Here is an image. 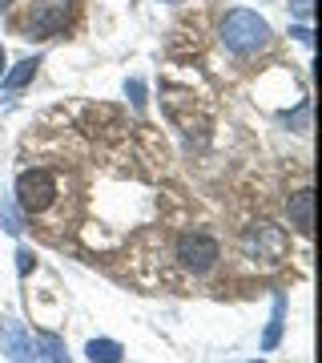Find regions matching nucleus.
<instances>
[{
    "label": "nucleus",
    "mask_w": 322,
    "mask_h": 363,
    "mask_svg": "<svg viewBox=\"0 0 322 363\" xmlns=\"http://www.w3.org/2000/svg\"><path fill=\"white\" fill-rule=\"evenodd\" d=\"M222 45L238 57H254L270 45V25H266V16H258L254 9H230V13L222 16V28H218Z\"/></svg>",
    "instance_id": "f257e3e1"
},
{
    "label": "nucleus",
    "mask_w": 322,
    "mask_h": 363,
    "mask_svg": "<svg viewBox=\"0 0 322 363\" xmlns=\"http://www.w3.org/2000/svg\"><path fill=\"white\" fill-rule=\"evenodd\" d=\"M52 202H57V178H52L49 169H25L16 178V206L25 210V214H40Z\"/></svg>",
    "instance_id": "f03ea898"
},
{
    "label": "nucleus",
    "mask_w": 322,
    "mask_h": 363,
    "mask_svg": "<svg viewBox=\"0 0 322 363\" xmlns=\"http://www.w3.org/2000/svg\"><path fill=\"white\" fill-rule=\"evenodd\" d=\"M218 259H222V250H218V242H214L209 234L190 230V234L178 238V262L190 274H209L214 267H218Z\"/></svg>",
    "instance_id": "7ed1b4c3"
},
{
    "label": "nucleus",
    "mask_w": 322,
    "mask_h": 363,
    "mask_svg": "<svg viewBox=\"0 0 322 363\" xmlns=\"http://www.w3.org/2000/svg\"><path fill=\"white\" fill-rule=\"evenodd\" d=\"M64 21H69V0H37L33 13H28L25 37L49 40V37H57V33H64Z\"/></svg>",
    "instance_id": "20e7f679"
},
{
    "label": "nucleus",
    "mask_w": 322,
    "mask_h": 363,
    "mask_svg": "<svg viewBox=\"0 0 322 363\" xmlns=\"http://www.w3.org/2000/svg\"><path fill=\"white\" fill-rule=\"evenodd\" d=\"M246 255L250 259H262V262H282L286 255V234L282 226H270V222H258V226H250V234H246Z\"/></svg>",
    "instance_id": "39448f33"
},
{
    "label": "nucleus",
    "mask_w": 322,
    "mask_h": 363,
    "mask_svg": "<svg viewBox=\"0 0 322 363\" xmlns=\"http://www.w3.org/2000/svg\"><path fill=\"white\" fill-rule=\"evenodd\" d=\"M0 347H4L8 363H37L33 339H28L25 323H16V319H4V327H0Z\"/></svg>",
    "instance_id": "423d86ee"
},
{
    "label": "nucleus",
    "mask_w": 322,
    "mask_h": 363,
    "mask_svg": "<svg viewBox=\"0 0 322 363\" xmlns=\"http://www.w3.org/2000/svg\"><path fill=\"white\" fill-rule=\"evenodd\" d=\"M286 214H290V226H294L298 234H310V226H314V190H298V194H290Z\"/></svg>",
    "instance_id": "0eeeda50"
},
{
    "label": "nucleus",
    "mask_w": 322,
    "mask_h": 363,
    "mask_svg": "<svg viewBox=\"0 0 322 363\" xmlns=\"http://www.w3.org/2000/svg\"><path fill=\"white\" fill-rule=\"evenodd\" d=\"M37 363H73V359H69L64 339L52 335V331H40V335H37Z\"/></svg>",
    "instance_id": "6e6552de"
},
{
    "label": "nucleus",
    "mask_w": 322,
    "mask_h": 363,
    "mask_svg": "<svg viewBox=\"0 0 322 363\" xmlns=\"http://www.w3.org/2000/svg\"><path fill=\"white\" fill-rule=\"evenodd\" d=\"M282 323H286V295H274V311H270V327L262 335V351H274L282 343Z\"/></svg>",
    "instance_id": "1a4fd4ad"
},
{
    "label": "nucleus",
    "mask_w": 322,
    "mask_h": 363,
    "mask_svg": "<svg viewBox=\"0 0 322 363\" xmlns=\"http://www.w3.org/2000/svg\"><path fill=\"white\" fill-rule=\"evenodd\" d=\"M85 355H89V363H121L125 359V347L117 339H89Z\"/></svg>",
    "instance_id": "9d476101"
},
{
    "label": "nucleus",
    "mask_w": 322,
    "mask_h": 363,
    "mask_svg": "<svg viewBox=\"0 0 322 363\" xmlns=\"http://www.w3.org/2000/svg\"><path fill=\"white\" fill-rule=\"evenodd\" d=\"M37 65H40V57H25V61H21V65H16L13 73H8V77H4V93L25 89L28 81L37 77Z\"/></svg>",
    "instance_id": "9b49d317"
},
{
    "label": "nucleus",
    "mask_w": 322,
    "mask_h": 363,
    "mask_svg": "<svg viewBox=\"0 0 322 363\" xmlns=\"http://www.w3.org/2000/svg\"><path fill=\"white\" fill-rule=\"evenodd\" d=\"M0 226H4V234H21V214L8 202H0Z\"/></svg>",
    "instance_id": "f8f14e48"
},
{
    "label": "nucleus",
    "mask_w": 322,
    "mask_h": 363,
    "mask_svg": "<svg viewBox=\"0 0 322 363\" xmlns=\"http://www.w3.org/2000/svg\"><path fill=\"white\" fill-rule=\"evenodd\" d=\"M125 93H129V101L137 105V109H145V85L142 81H125Z\"/></svg>",
    "instance_id": "ddd939ff"
},
{
    "label": "nucleus",
    "mask_w": 322,
    "mask_h": 363,
    "mask_svg": "<svg viewBox=\"0 0 322 363\" xmlns=\"http://www.w3.org/2000/svg\"><path fill=\"white\" fill-rule=\"evenodd\" d=\"M16 271H21V274H28V271H33V250H28V247H21V250H16Z\"/></svg>",
    "instance_id": "4468645a"
},
{
    "label": "nucleus",
    "mask_w": 322,
    "mask_h": 363,
    "mask_svg": "<svg viewBox=\"0 0 322 363\" xmlns=\"http://www.w3.org/2000/svg\"><path fill=\"white\" fill-rule=\"evenodd\" d=\"M290 9H294V16H302V21H310V13H314L310 0H290Z\"/></svg>",
    "instance_id": "2eb2a0df"
},
{
    "label": "nucleus",
    "mask_w": 322,
    "mask_h": 363,
    "mask_svg": "<svg viewBox=\"0 0 322 363\" xmlns=\"http://www.w3.org/2000/svg\"><path fill=\"white\" fill-rule=\"evenodd\" d=\"M294 37L302 40V45H314V37H310V28H306V25H298V28H294Z\"/></svg>",
    "instance_id": "dca6fc26"
},
{
    "label": "nucleus",
    "mask_w": 322,
    "mask_h": 363,
    "mask_svg": "<svg viewBox=\"0 0 322 363\" xmlns=\"http://www.w3.org/2000/svg\"><path fill=\"white\" fill-rule=\"evenodd\" d=\"M4 65H8V52H4V45H0V77H4Z\"/></svg>",
    "instance_id": "f3484780"
},
{
    "label": "nucleus",
    "mask_w": 322,
    "mask_h": 363,
    "mask_svg": "<svg viewBox=\"0 0 322 363\" xmlns=\"http://www.w3.org/2000/svg\"><path fill=\"white\" fill-rule=\"evenodd\" d=\"M4 9H13V0H0V13H4Z\"/></svg>",
    "instance_id": "a211bd4d"
},
{
    "label": "nucleus",
    "mask_w": 322,
    "mask_h": 363,
    "mask_svg": "<svg viewBox=\"0 0 322 363\" xmlns=\"http://www.w3.org/2000/svg\"><path fill=\"white\" fill-rule=\"evenodd\" d=\"M161 4H181V0H161Z\"/></svg>",
    "instance_id": "6ab92c4d"
},
{
    "label": "nucleus",
    "mask_w": 322,
    "mask_h": 363,
    "mask_svg": "<svg viewBox=\"0 0 322 363\" xmlns=\"http://www.w3.org/2000/svg\"><path fill=\"white\" fill-rule=\"evenodd\" d=\"M254 363H266V359H254Z\"/></svg>",
    "instance_id": "aec40b11"
},
{
    "label": "nucleus",
    "mask_w": 322,
    "mask_h": 363,
    "mask_svg": "<svg viewBox=\"0 0 322 363\" xmlns=\"http://www.w3.org/2000/svg\"><path fill=\"white\" fill-rule=\"evenodd\" d=\"M0 327H4V319H0Z\"/></svg>",
    "instance_id": "412c9836"
}]
</instances>
